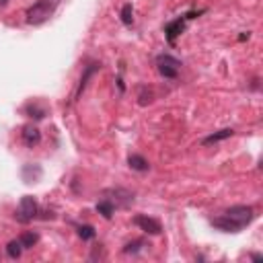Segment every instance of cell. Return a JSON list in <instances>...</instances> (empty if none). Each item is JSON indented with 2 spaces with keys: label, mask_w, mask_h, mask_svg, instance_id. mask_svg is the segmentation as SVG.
<instances>
[{
  "label": "cell",
  "mask_w": 263,
  "mask_h": 263,
  "mask_svg": "<svg viewBox=\"0 0 263 263\" xmlns=\"http://www.w3.org/2000/svg\"><path fill=\"white\" fill-rule=\"evenodd\" d=\"M121 23L128 25V27L134 23V8H132V4H124V6H121Z\"/></svg>",
  "instance_id": "obj_16"
},
{
  "label": "cell",
  "mask_w": 263,
  "mask_h": 263,
  "mask_svg": "<svg viewBox=\"0 0 263 263\" xmlns=\"http://www.w3.org/2000/svg\"><path fill=\"white\" fill-rule=\"evenodd\" d=\"M179 68H181V62L171 56V54H161L159 58H156V70H159V74L173 80L179 76Z\"/></svg>",
  "instance_id": "obj_2"
},
{
  "label": "cell",
  "mask_w": 263,
  "mask_h": 263,
  "mask_svg": "<svg viewBox=\"0 0 263 263\" xmlns=\"http://www.w3.org/2000/svg\"><path fill=\"white\" fill-rule=\"evenodd\" d=\"M142 247H146V243L144 241H132V243H128L126 247H124V253L126 255H134V253H138V251H142Z\"/></svg>",
  "instance_id": "obj_17"
},
{
  "label": "cell",
  "mask_w": 263,
  "mask_h": 263,
  "mask_svg": "<svg viewBox=\"0 0 263 263\" xmlns=\"http://www.w3.org/2000/svg\"><path fill=\"white\" fill-rule=\"evenodd\" d=\"M128 165H130V169H134V171H138V173H146V171L150 169L148 161L144 159L142 154H130V156H128Z\"/></svg>",
  "instance_id": "obj_9"
},
{
  "label": "cell",
  "mask_w": 263,
  "mask_h": 263,
  "mask_svg": "<svg viewBox=\"0 0 263 263\" xmlns=\"http://www.w3.org/2000/svg\"><path fill=\"white\" fill-rule=\"evenodd\" d=\"M62 0H37L29 10H27V23L29 25H43L51 19Z\"/></svg>",
  "instance_id": "obj_1"
},
{
  "label": "cell",
  "mask_w": 263,
  "mask_h": 263,
  "mask_svg": "<svg viewBox=\"0 0 263 263\" xmlns=\"http://www.w3.org/2000/svg\"><path fill=\"white\" fill-rule=\"evenodd\" d=\"M138 99H140V101H138L140 105H148V103L152 101V93H150V91H146L144 86H142V89H140V97H138Z\"/></svg>",
  "instance_id": "obj_18"
},
{
  "label": "cell",
  "mask_w": 263,
  "mask_h": 263,
  "mask_svg": "<svg viewBox=\"0 0 263 263\" xmlns=\"http://www.w3.org/2000/svg\"><path fill=\"white\" fill-rule=\"evenodd\" d=\"M235 134V130H231V128H226V130H220V132H216V134H210L208 138H204L202 140V144H216V142H222V140H226V138H231Z\"/></svg>",
  "instance_id": "obj_11"
},
{
  "label": "cell",
  "mask_w": 263,
  "mask_h": 263,
  "mask_svg": "<svg viewBox=\"0 0 263 263\" xmlns=\"http://www.w3.org/2000/svg\"><path fill=\"white\" fill-rule=\"evenodd\" d=\"M8 2V0H0V4H6Z\"/></svg>",
  "instance_id": "obj_19"
},
{
  "label": "cell",
  "mask_w": 263,
  "mask_h": 263,
  "mask_svg": "<svg viewBox=\"0 0 263 263\" xmlns=\"http://www.w3.org/2000/svg\"><path fill=\"white\" fill-rule=\"evenodd\" d=\"M21 136H23V142H25L27 148H33V146H37L41 142V132H39L37 126H33V124L25 126L23 132H21Z\"/></svg>",
  "instance_id": "obj_8"
},
{
  "label": "cell",
  "mask_w": 263,
  "mask_h": 263,
  "mask_svg": "<svg viewBox=\"0 0 263 263\" xmlns=\"http://www.w3.org/2000/svg\"><path fill=\"white\" fill-rule=\"evenodd\" d=\"M25 113L33 119H43L47 115V109L43 107V105H39L37 101H31V103L25 105Z\"/></svg>",
  "instance_id": "obj_10"
},
{
  "label": "cell",
  "mask_w": 263,
  "mask_h": 263,
  "mask_svg": "<svg viewBox=\"0 0 263 263\" xmlns=\"http://www.w3.org/2000/svg\"><path fill=\"white\" fill-rule=\"evenodd\" d=\"M194 16H196V12L183 14V16H179V19L171 21V23L165 27V33H167V39H169V43H175V37H177V35H181V31L185 29V21H187V19H194Z\"/></svg>",
  "instance_id": "obj_7"
},
{
  "label": "cell",
  "mask_w": 263,
  "mask_h": 263,
  "mask_svg": "<svg viewBox=\"0 0 263 263\" xmlns=\"http://www.w3.org/2000/svg\"><path fill=\"white\" fill-rule=\"evenodd\" d=\"M101 70V64L99 62H89L84 66V70H82V76H80V82H78V86H76V93H74V99L78 101L80 97H82V93H84V89L89 86V80L99 72Z\"/></svg>",
  "instance_id": "obj_5"
},
{
  "label": "cell",
  "mask_w": 263,
  "mask_h": 263,
  "mask_svg": "<svg viewBox=\"0 0 263 263\" xmlns=\"http://www.w3.org/2000/svg\"><path fill=\"white\" fill-rule=\"evenodd\" d=\"M21 253H23V245H21L19 239H14V241H10V243L6 245V255H8L10 259H19Z\"/></svg>",
  "instance_id": "obj_13"
},
{
  "label": "cell",
  "mask_w": 263,
  "mask_h": 263,
  "mask_svg": "<svg viewBox=\"0 0 263 263\" xmlns=\"http://www.w3.org/2000/svg\"><path fill=\"white\" fill-rule=\"evenodd\" d=\"M224 216L229 218V220H233L239 229H245V226H247L255 218V212H253L251 206H233V208L226 210Z\"/></svg>",
  "instance_id": "obj_3"
},
{
  "label": "cell",
  "mask_w": 263,
  "mask_h": 263,
  "mask_svg": "<svg viewBox=\"0 0 263 263\" xmlns=\"http://www.w3.org/2000/svg\"><path fill=\"white\" fill-rule=\"evenodd\" d=\"M21 245H23V249H33V245H37V241H39V237L35 235V233H25V235H21Z\"/></svg>",
  "instance_id": "obj_15"
},
{
  "label": "cell",
  "mask_w": 263,
  "mask_h": 263,
  "mask_svg": "<svg viewBox=\"0 0 263 263\" xmlns=\"http://www.w3.org/2000/svg\"><path fill=\"white\" fill-rule=\"evenodd\" d=\"M134 224L138 226L140 231H144V233H148V235H161V233H163L161 222L156 220V218L146 216V214H138V216L134 218Z\"/></svg>",
  "instance_id": "obj_6"
},
{
  "label": "cell",
  "mask_w": 263,
  "mask_h": 263,
  "mask_svg": "<svg viewBox=\"0 0 263 263\" xmlns=\"http://www.w3.org/2000/svg\"><path fill=\"white\" fill-rule=\"evenodd\" d=\"M37 212H39V206H37V202H35V198L25 196V198H21V204H19V210H16L14 218L19 222H23V224H27L37 216Z\"/></svg>",
  "instance_id": "obj_4"
},
{
  "label": "cell",
  "mask_w": 263,
  "mask_h": 263,
  "mask_svg": "<svg viewBox=\"0 0 263 263\" xmlns=\"http://www.w3.org/2000/svg\"><path fill=\"white\" fill-rule=\"evenodd\" d=\"M97 212L103 216V218H111L113 216V212H115V206L111 204V200H107V198H103V200H99V204H97Z\"/></svg>",
  "instance_id": "obj_12"
},
{
  "label": "cell",
  "mask_w": 263,
  "mask_h": 263,
  "mask_svg": "<svg viewBox=\"0 0 263 263\" xmlns=\"http://www.w3.org/2000/svg\"><path fill=\"white\" fill-rule=\"evenodd\" d=\"M76 231H78V237H80L82 241H91V239H95V235H97L91 224H80Z\"/></svg>",
  "instance_id": "obj_14"
}]
</instances>
